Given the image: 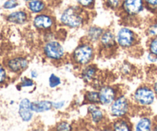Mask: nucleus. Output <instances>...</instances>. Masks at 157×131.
I'll list each match as a JSON object with an SVG mask.
<instances>
[{"label":"nucleus","mask_w":157,"mask_h":131,"mask_svg":"<svg viewBox=\"0 0 157 131\" xmlns=\"http://www.w3.org/2000/svg\"><path fill=\"white\" fill-rule=\"evenodd\" d=\"M24 1H25V2H29V1H31V0H24Z\"/></svg>","instance_id":"37"},{"label":"nucleus","mask_w":157,"mask_h":131,"mask_svg":"<svg viewBox=\"0 0 157 131\" xmlns=\"http://www.w3.org/2000/svg\"><path fill=\"white\" fill-rule=\"evenodd\" d=\"M146 33L148 37H149L150 38L157 37V19L149 24V26L146 29Z\"/></svg>","instance_id":"23"},{"label":"nucleus","mask_w":157,"mask_h":131,"mask_svg":"<svg viewBox=\"0 0 157 131\" xmlns=\"http://www.w3.org/2000/svg\"><path fill=\"white\" fill-rule=\"evenodd\" d=\"M76 5L82 9H91L94 6L96 0H75Z\"/></svg>","instance_id":"25"},{"label":"nucleus","mask_w":157,"mask_h":131,"mask_svg":"<svg viewBox=\"0 0 157 131\" xmlns=\"http://www.w3.org/2000/svg\"><path fill=\"white\" fill-rule=\"evenodd\" d=\"M152 129H153V130L157 131V123H155V124L153 125V128H152Z\"/></svg>","instance_id":"36"},{"label":"nucleus","mask_w":157,"mask_h":131,"mask_svg":"<svg viewBox=\"0 0 157 131\" xmlns=\"http://www.w3.org/2000/svg\"><path fill=\"white\" fill-rule=\"evenodd\" d=\"M155 94L152 87L149 86H141L136 89L133 94V100L138 106H149L154 103Z\"/></svg>","instance_id":"3"},{"label":"nucleus","mask_w":157,"mask_h":131,"mask_svg":"<svg viewBox=\"0 0 157 131\" xmlns=\"http://www.w3.org/2000/svg\"><path fill=\"white\" fill-rule=\"evenodd\" d=\"M131 109V103L123 95L118 96L110 104V114L116 118L126 117Z\"/></svg>","instance_id":"4"},{"label":"nucleus","mask_w":157,"mask_h":131,"mask_svg":"<svg viewBox=\"0 0 157 131\" xmlns=\"http://www.w3.org/2000/svg\"><path fill=\"white\" fill-rule=\"evenodd\" d=\"M145 7L154 14H157V0H143Z\"/></svg>","instance_id":"24"},{"label":"nucleus","mask_w":157,"mask_h":131,"mask_svg":"<svg viewBox=\"0 0 157 131\" xmlns=\"http://www.w3.org/2000/svg\"><path fill=\"white\" fill-rule=\"evenodd\" d=\"M148 49L149 52L157 56V37L150 38L148 43Z\"/></svg>","instance_id":"26"},{"label":"nucleus","mask_w":157,"mask_h":131,"mask_svg":"<svg viewBox=\"0 0 157 131\" xmlns=\"http://www.w3.org/2000/svg\"><path fill=\"white\" fill-rule=\"evenodd\" d=\"M55 18L52 15L47 13H39L36 14L33 19V25L36 29L42 30H49L53 27L55 24Z\"/></svg>","instance_id":"8"},{"label":"nucleus","mask_w":157,"mask_h":131,"mask_svg":"<svg viewBox=\"0 0 157 131\" xmlns=\"http://www.w3.org/2000/svg\"><path fill=\"white\" fill-rule=\"evenodd\" d=\"M43 54L47 59L54 61L63 60L65 50L60 43L56 40H48L43 46Z\"/></svg>","instance_id":"5"},{"label":"nucleus","mask_w":157,"mask_h":131,"mask_svg":"<svg viewBox=\"0 0 157 131\" xmlns=\"http://www.w3.org/2000/svg\"><path fill=\"white\" fill-rule=\"evenodd\" d=\"M6 21L10 23L16 25H23L26 23L29 20L28 10H16L9 13L6 16Z\"/></svg>","instance_id":"11"},{"label":"nucleus","mask_w":157,"mask_h":131,"mask_svg":"<svg viewBox=\"0 0 157 131\" xmlns=\"http://www.w3.org/2000/svg\"><path fill=\"white\" fill-rule=\"evenodd\" d=\"M116 43L123 49L132 47L137 42L136 34L130 29L123 27L120 29L116 36Z\"/></svg>","instance_id":"6"},{"label":"nucleus","mask_w":157,"mask_h":131,"mask_svg":"<svg viewBox=\"0 0 157 131\" xmlns=\"http://www.w3.org/2000/svg\"><path fill=\"white\" fill-rule=\"evenodd\" d=\"M103 32L104 30L100 27L90 26L87 31V39L89 42L92 43L99 41Z\"/></svg>","instance_id":"20"},{"label":"nucleus","mask_w":157,"mask_h":131,"mask_svg":"<svg viewBox=\"0 0 157 131\" xmlns=\"http://www.w3.org/2000/svg\"><path fill=\"white\" fill-rule=\"evenodd\" d=\"M35 85V83L33 82V80L30 78L27 77H22L21 79L20 83L19 84L18 87H19V90H21L22 88H25V87H32Z\"/></svg>","instance_id":"29"},{"label":"nucleus","mask_w":157,"mask_h":131,"mask_svg":"<svg viewBox=\"0 0 157 131\" xmlns=\"http://www.w3.org/2000/svg\"><path fill=\"white\" fill-rule=\"evenodd\" d=\"M32 110L34 113L40 114L49 111L52 109V102L49 100H37L31 103Z\"/></svg>","instance_id":"17"},{"label":"nucleus","mask_w":157,"mask_h":131,"mask_svg":"<svg viewBox=\"0 0 157 131\" xmlns=\"http://www.w3.org/2000/svg\"><path fill=\"white\" fill-rule=\"evenodd\" d=\"M30 76L33 79H36L38 77V72L36 70H32L31 73H30Z\"/></svg>","instance_id":"34"},{"label":"nucleus","mask_w":157,"mask_h":131,"mask_svg":"<svg viewBox=\"0 0 157 131\" xmlns=\"http://www.w3.org/2000/svg\"><path fill=\"white\" fill-rule=\"evenodd\" d=\"M26 9L32 14H39L46 11L47 3L45 0H31L26 2Z\"/></svg>","instance_id":"14"},{"label":"nucleus","mask_w":157,"mask_h":131,"mask_svg":"<svg viewBox=\"0 0 157 131\" xmlns=\"http://www.w3.org/2000/svg\"><path fill=\"white\" fill-rule=\"evenodd\" d=\"M61 84V79L56 76V74L52 73L50 75L49 78V86L51 88H56Z\"/></svg>","instance_id":"28"},{"label":"nucleus","mask_w":157,"mask_h":131,"mask_svg":"<svg viewBox=\"0 0 157 131\" xmlns=\"http://www.w3.org/2000/svg\"><path fill=\"white\" fill-rule=\"evenodd\" d=\"M7 79V73L5 67L0 64V84L6 82Z\"/></svg>","instance_id":"31"},{"label":"nucleus","mask_w":157,"mask_h":131,"mask_svg":"<svg viewBox=\"0 0 157 131\" xmlns=\"http://www.w3.org/2000/svg\"><path fill=\"white\" fill-rule=\"evenodd\" d=\"M147 60H149V62H151V63H157V56H155V55H153V54L150 53V52H149L147 55Z\"/></svg>","instance_id":"33"},{"label":"nucleus","mask_w":157,"mask_h":131,"mask_svg":"<svg viewBox=\"0 0 157 131\" xmlns=\"http://www.w3.org/2000/svg\"><path fill=\"white\" fill-rule=\"evenodd\" d=\"M55 129L59 131H69L72 129V126L68 122L62 121L56 126Z\"/></svg>","instance_id":"30"},{"label":"nucleus","mask_w":157,"mask_h":131,"mask_svg":"<svg viewBox=\"0 0 157 131\" xmlns=\"http://www.w3.org/2000/svg\"><path fill=\"white\" fill-rule=\"evenodd\" d=\"M112 128L113 130L116 131H130L132 130V125L128 120L123 117L117 118V120H115L112 125Z\"/></svg>","instance_id":"19"},{"label":"nucleus","mask_w":157,"mask_h":131,"mask_svg":"<svg viewBox=\"0 0 157 131\" xmlns=\"http://www.w3.org/2000/svg\"><path fill=\"white\" fill-rule=\"evenodd\" d=\"M95 56V50L93 45L89 43H83L78 45L72 54V60L79 66H86L91 63Z\"/></svg>","instance_id":"2"},{"label":"nucleus","mask_w":157,"mask_h":131,"mask_svg":"<svg viewBox=\"0 0 157 131\" xmlns=\"http://www.w3.org/2000/svg\"><path fill=\"white\" fill-rule=\"evenodd\" d=\"M146 9L143 0H123L120 10L127 16H136Z\"/></svg>","instance_id":"7"},{"label":"nucleus","mask_w":157,"mask_h":131,"mask_svg":"<svg viewBox=\"0 0 157 131\" xmlns=\"http://www.w3.org/2000/svg\"><path fill=\"white\" fill-rule=\"evenodd\" d=\"M29 66V61L25 57L15 56L8 60L6 67L12 73H19L26 70Z\"/></svg>","instance_id":"9"},{"label":"nucleus","mask_w":157,"mask_h":131,"mask_svg":"<svg viewBox=\"0 0 157 131\" xmlns=\"http://www.w3.org/2000/svg\"><path fill=\"white\" fill-rule=\"evenodd\" d=\"M99 103L110 105L118 96L116 90L110 86H102L99 90Z\"/></svg>","instance_id":"10"},{"label":"nucleus","mask_w":157,"mask_h":131,"mask_svg":"<svg viewBox=\"0 0 157 131\" xmlns=\"http://www.w3.org/2000/svg\"><path fill=\"white\" fill-rule=\"evenodd\" d=\"M123 0H104V4L111 10H120Z\"/></svg>","instance_id":"22"},{"label":"nucleus","mask_w":157,"mask_h":131,"mask_svg":"<svg viewBox=\"0 0 157 131\" xmlns=\"http://www.w3.org/2000/svg\"><path fill=\"white\" fill-rule=\"evenodd\" d=\"M98 69L95 65H86L81 72V77L86 83H92L96 79Z\"/></svg>","instance_id":"16"},{"label":"nucleus","mask_w":157,"mask_h":131,"mask_svg":"<svg viewBox=\"0 0 157 131\" xmlns=\"http://www.w3.org/2000/svg\"><path fill=\"white\" fill-rule=\"evenodd\" d=\"M19 6V0H6V1L3 3L2 7H3L4 10H15V9H16Z\"/></svg>","instance_id":"27"},{"label":"nucleus","mask_w":157,"mask_h":131,"mask_svg":"<svg viewBox=\"0 0 157 131\" xmlns=\"http://www.w3.org/2000/svg\"><path fill=\"white\" fill-rule=\"evenodd\" d=\"M84 100L90 104H99V91H87L84 95Z\"/></svg>","instance_id":"21"},{"label":"nucleus","mask_w":157,"mask_h":131,"mask_svg":"<svg viewBox=\"0 0 157 131\" xmlns=\"http://www.w3.org/2000/svg\"><path fill=\"white\" fill-rule=\"evenodd\" d=\"M152 90H153L154 93H155V96L157 97V80H155V82H154V83L152 84Z\"/></svg>","instance_id":"35"},{"label":"nucleus","mask_w":157,"mask_h":131,"mask_svg":"<svg viewBox=\"0 0 157 131\" xmlns=\"http://www.w3.org/2000/svg\"><path fill=\"white\" fill-rule=\"evenodd\" d=\"M88 112L93 123L98 125L103 122L105 115L98 104H90L88 106Z\"/></svg>","instance_id":"15"},{"label":"nucleus","mask_w":157,"mask_h":131,"mask_svg":"<svg viewBox=\"0 0 157 131\" xmlns=\"http://www.w3.org/2000/svg\"><path fill=\"white\" fill-rule=\"evenodd\" d=\"M65 101H58V102H52V108L55 110L63 109L65 106Z\"/></svg>","instance_id":"32"},{"label":"nucleus","mask_w":157,"mask_h":131,"mask_svg":"<svg viewBox=\"0 0 157 131\" xmlns=\"http://www.w3.org/2000/svg\"><path fill=\"white\" fill-rule=\"evenodd\" d=\"M99 42H100L101 46L105 50H111L113 48L116 47V44H117L116 36L111 30L109 29L103 32V33L100 37Z\"/></svg>","instance_id":"13"},{"label":"nucleus","mask_w":157,"mask_h":131,"mask_svg":"<svg viewBox=\"0 0 157 131\" xmlns=\"http://www.w3.org/2000/svg\"><path fill=\"white\" fill-rule=\"evenodd\" d=\"M85 11L78 5L69 6L61 13L59 22L69 28H78L85 22Z\"/></svg>","instance_id":"1"},{"label":"nucleus","mask_w":157,"mask_h":131,"mask_svg":"<svg viewBox=\"0 0 157 131\" xmlns=\"http://www.w3.org/2000/svg\"><path fill=\"white\" fill-rule=\"evenodd\" d=\"M153 121L149 117H143L136 122L135 129L137 131H149L153 128Z\"/></svg>","instance_id":"18"},{"label":"nucleus","mask_w":157,"mask_h":131,"mask_svg":"<svg viewBox=\"0 0 157 131\" xmlns=\"http://www.w3.org/2000/svg\"><path fill=\"white\" fill-rule=\"evenodd\" d=\"M31 103L29 99H22L19 105V115L22 121L29 122L33 119V111L32 110Z\"/></svg>","instance_id":"12"}]
</instances>
